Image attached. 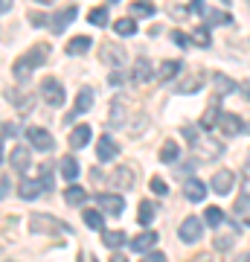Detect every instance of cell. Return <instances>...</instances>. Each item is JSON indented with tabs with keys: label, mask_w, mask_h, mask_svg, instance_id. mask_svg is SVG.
<instances>
[{
	"label": "cell",
	"mask_w": 250,
	"mask_h": 262,
	"mask_svg": "<svg viewBox=\"0 0 250 262\" xmlns=\"http://www.w3.org/2000/svg\"><path fill=\"white\" fill-rule=\"evenodd\" d=\"M47 56H50V44H35L27 56H20L18 61H15V79H18V82L29 79V73L47 61Z\"/></svg>",
	"instance_id": "obj_1"
},
{
	"label": "cell",
	"mask_w": 250,
	"mask_h": 262,
	"mask_svg": "<svg viewBox=\"0 0 250 262\" xmlns=\"http://www.w3.org/2000/svg\"><path fill=\"white\" fill-rule=\"evenodd\" d=\"M29 227L35 233H70V225H64L61 219H53V215H44V213H35L29 219Z\"/></svg>",
	"instance_id": "obj_2"
},
{
	"label": "cell",
	"mask_w": 250,
	"mask_h": 262,
	"mask_svg": "<svg viewBox=\"0 0 250 262\" xmlns=\"http://www.w3.org/2000/svg\"><path fill=\"white\" fill-rule=\"evenodd\" d=\"M41 96H44V102L50 105V108H61V105H64V99H67L61 82H58V79H53V76L41 79Z\"/></svg>",
	"instance_id": "obj_3"
},
{
	"label": "cell",
	"mask_w": 250,
	"mask_h": 262,
	"mask_svg": "<svg viewBox=\"0 0 250 262\" xmlns=\"http://www.w3.org/2000/svg\"><path fill=\"white\" fill-rule=\"evenodd\" d=\"M201 236H204V225H201V219L189 215V219L180 222V242L195 245V242H201Z\"/></svg>",
	"instance_id": "obj_4"
},
{
	"label": "cell",
	"mask_w": 250,
	"mask_h": 262,
	"mask_svg": "<svg viewBox=\"0 0 250 262\" xmlns=\"http://www.w3.org/2000/svg\"><path fill=\"white\" fill-rule=\"evenodd\" d=\"M27 140H29V146L32 149H38V151H53V137H50V131L47 128H38V125H32V128H27Z\"/></svg>",
	"instance_id": "obj_5"
},
{
	"label": "cell",
	"mask_w": 250,
	"mask_h": 262,
	"mask_svg": "<svg viewBox=\"0 0 250 262\" xmlns=\"http://www.w3.org/2000/svg\"><path fill=\"white\" fill-rule=\"evenodd\" d=\"M76 12H79L76 6H64V9H58L56 15L50 18V29H53L56 35H61V32L70 27V20H76Z\"/></svg>",
	"instance_id": "obj_6"
},
{
	"label": "cell",
	"mask_w": 250,
	"mask_h": 262,
	"mask_svg": "<svg viewBox=\"0 0 250 262\" xmlns=\"http://www.w3.org/2000/svg\"><path fill=\"white\" fill-rule=\"evenodd\" d=\"M99 56H102V61L108 67H122L125 64V50H122L120 44H108V41H105L102 50H99Z\"/></svg>",
	"instance_id": "obj_7"
},
{
	"label": "cell",
	"mask_w": 250,
	"mask_h": 262,
	"mask_svg": "<svg viewBox=\"0 0 250 262\" xmlns=\"http://www.w3.org/2000/svg\"><path fill=\"white\" fill-rule=\"evenodd\" d=\"M218 128H221V134L224 137H236L241 128H244V122L236 117V114H230V111H221V117H218Z\"/></svg>",
	"instance_id": "obj_8"
},
{
	"label": "cell",
	"mask_w": 250,
	"mask_h": 262,
	"mask_svg": "<svg viewBox=\"0 0 250 262\" xmlns=\"http://www.w3.org/2000/svg\"><path fill=\"white\" fill-rule=\"evenodd\" d=\"M96 204L102 207L108 215H122V207H125V201H122V195L105 192V195H96Z\"/></svg>",
	"instance_id": "obj_9"
},
{
	"label": "cell",
	"mask_w": 250,
	"mask_h": 262,
	"mask_svg": "<svg viewBox=\"0 0 250 262\" xmlns=\"http://www.w3.org/2000/svg\"><path fill=\"white\" fill-rule=\"evenodd\" d=\"M233 184H236V175H233L230 169H218L213 175V189L218 192V195H227L233 189Z\"/></svg>",
	"instance_id": "obj_10"
},
{
	"label": "cell",
	"mask_w": 250,
	"mask_h": 262,
	"mask_svg": "<svg viewBox=\"0 0 250 262\" xmlns=\"http://www.w3.org/2000/svg\"><path fill=\"white\" fill-rule=\"evenodd\" d=\"M154 242H157V233L154 230H146V233H140L131 239V251L134 253H148L151 248H154Z\"/></svg>",
	"instance_id": "obj_11"
},
{
	"label": "cell",
	"mask_w": 250,
	"mask_h": 262,
	"mask_svg": "<svg viewBox=\"0 0 250 262\" xmlns=\"http://www.w3.org/2000/svg\"><path fill=\"white\" fill-rule=\"evenodd\" d=\"M154 76V67H151V61L148 58H137V64H134V70H131V82L134 84H143L148 82Z\"/></svg>",
	"instance_id": "obj_12"
},
{
	"label": "cell",
	"mask_w": 250,
	"mask_h": 262,
	"mask_svg": "<svg viewBox=\"0 0 250 262\" xmlns=\"http://www.w3.org/2000/svg\"><path fill=\"white\" fill-rule=\"evenodd\" d=\"M120 155V146L113 143V137H99L96 140V158L99 160H113Z\"/></svg>",
	"instance_id": "obj_13"
},
{
	"label": "cell",
	"mask_w": 250,
	"mask_h": 262,
	"mask_svg": "<svg viewBox=\"0 0 250 262\" xmlns=\"http://www.w3.org/2000/svg\"><path fill=\"white\" fill-rule=\"evenodd\" d=\"M9 160H12V166L18 169V172H27V169L32 166V155H29L27 146H15L12 155H9Z\"/></svg>",
	"instance_id": "obj_14"
},
{
	"label": "cell",
	"mask_w": 250,
	"mask_h": 262,
	"mask_svg": "<svg viewBox=\"0 0 250 262\" xmlns=\"http://www.w3.org/2000/svg\"><path fill=\"white\" fill-rule=\"evenodd\" d=\"M184 195L189 198V201H195V204L204 201L207 198V184L204 181H198V178H189L186 181V187H184Z\"/></svg>",
	"instance_id": "obj_15"
},
{
	"label": "cell",
	"mask_w": 250,
	"mask_h": 262,
	"mask_svg": "<svg viewBox=\"0 0 250 262\" xmlns=\"http://www.w3.org/2000/svg\"><path fill=\"white\" fill-rule=\"evenodd\" d=\"M90 105H93V91H90V88H82V91H79V99H76V105H73V117L87 114V111H90ZM73 117H67V122L73 120Z\"/></svg>",
	"instance_id": "obj_16"
},
{
	"label": "cell",
	"mask_w": 250,
	"mask_h": 262,
	"mask_svg": "<svg viewBox=\"0 0 250 262\" xmlns=\"http://www.w3.org/2000/svg\"><path fill=\"white\" fill-rule=\"evenodd\" d=\"M41 192H44V187H41V181H35V178H24L20 187H18V195L24 198V201H32V198H38Z\"/></svg>",
	"instance_id": "obj_17"
},
{
	"label": "cell",
	"mask_w": 250,
	"mask_h": 262,
	"mask_svg": "<svg viewBox=\"0 0 250 262\" xmlns=\"http://www.w3.org/2000/svg\"><path fill=\"white\" fill-rule=\"evenodd\" d=\"M213 88H215V96H227V94H233V91H239L236 82L224 73H213Z\"/></svg>",
	"instance_id": "obj_18"
},
{
	"label": "cell",
	"mask_w": 250,
	"mask_h": 262,
	"mask_svg": "<svg viewBox=\"0 0 250 262\" xmlns=\"http://www.w3.org/2000/svg\"><path fill=\"white\" fill-rule=\"evenodd\" d=\"M67 140H70V149H84L90 143V125H76Z\"/></svg>",
	"instance_id": "obj_19"
},
{
	"label": "cell",
	"mask_w": 250,
	"mask_h": 262,
	"mask_svg": "<svg viewBox=\"0 0 250 262\" xmlns=\"http://www.w3.org/2000/svg\"><path fill=\"white\" fill-rule=\"evenodd\" d=\"M236 239H239V227H233V230H227V233L215 236L213 248H215V251H230L233 245H236Z\"/></svg>",
	"instance_id": "obj_20"
},
{
	"label": "cell",
	"mask_w": 250,
	"mask_h": 262,
	"mask_svg": "<svg viewBox=\"0 0 250 262\" xmlns=\"http://www.w3.org/2000/svg\"><path fill=\"white\" fill-rule=\"evenodd\" d=\"M111 181L117 184V187H122V189H131V187H134V172H131L128 166H120L111 175Z\"/></svg>",
	"instance_id": "obj_21"
},
{
	"label": "cell",
	"mask_w": 250,
	"mask_h": 262,
	"mask_svg": "<svg viewBox=\"0 0 250 262\" xmlns=\"http://www.w3.org/2000/svg\"><path fill=\"white\" fill-rule=\"evenodd\" d=\"M180 61H177V58H169V61H163V64L157 67V76L160 79H163V82H169V79H175L177 73H180Z\"/></svg>",
	"instance_id": "obj_22"
},
{
	"label": "cell",
	"mask_w": 250,
	"mask_h": 262,
	"mask_svg": "<svg viewBox=\"0 0 250 262\" xmlns=\"http://www.w3.org/2000/svg\"><path fill=\"white\" fill-rule=\"evenodd\" d=\"M90 38L87 35H79V38H73V41H70V44H67V56H84V53H87V50H90Z\"/></svg>",
	"instance_id": "obj_23"
},
{
	"label": "cell",
	"mask_w": 250,
	"mask_h": 262,
	"mask_svg": "<svg viewBox=\"0 0 250 262\" xmlns=\"http://www.w3.org/2000/svg\"><path fill=\"white\" fill-rule=\"evenodd\" d=\"M154 215H157V204H154V201H143V204H140V210H137V222L140 225H151Z\"/></svg>",
	"instance_id": "obj_24"
},
{
	"label": "cell",
	"mask_w": 250,
	"mask_h": 262,
	"mask_svg": "<svg viewBox=\"0 0 250 262\" xmlns=\"http://www.w3.org/2000/svg\"><path fill=\"white\" fill-rule=\"evenodd\" d=\"M79 172H82V169H79L76 158H70V155L61 158V175H64V181H76V178H79Z\"/></svg>",
	"instance_id": "obj_25"
},
{
	"label": "cell",
	"mask_w": 250,
	"mask_h": 262,
	"mask_svg": "<svg viewBox=\"0 0 250 262\" xmlns=\"http://www.w3.org/2000/svg\"><path fill=\"white\" fill-rule=\"evenodd\" d=\"M102 242L108 245V248H122L128 239H125L122 230H102Z\"/></svg>",
	"instance_id": "obj_26"
},
{
	"label": "cell",
	"mask_w": 250,
	"mask_h": 262,
	"mask_svg": "<svg viewBox=\"0 0 250 262\" xmlns=\"http://www.w3.org/2000/svg\"><path fill=\"white\" fill-rule=\"evenodd\" d=\"M131 15H134V18H151V15H154V6H151L148 0H134V3H131Z\"/></svg>",
	"instance_id": "obj_27"
},
{
	"label": "cell",
	"mask_w": 250,
	"mask_h": 262,
	"mask_svg": "<svg viewBox=\"0 0 250 262\" xmlns=\"http://www.w3.org/2000/svg\"><path fill=\"white\" fill-rule=\"evenodd\" d=\"M84 225L90 230H105V219L99 210H84Z\"/></svg>",
	"instance_id": "obj_28"
},
{
	"label": "cell",
	"mask_w": 250,
	"mask_h": 262,
	"mask_svg": "<svg viewBox=\"0 0 250 262\" xmlns=\"http://www.w3.org/2000/svg\"><path fill=\"white\" fill-rule=\"evenodd\" d=\"M177 155H180V149H177L175 140H166V143H163V149H160V160H163V163H175Z\"/></svg>",
	"instance_id": "obj_29"
},
{
	"label": "cell",
	"mask_w": 250,
	"mask_h": 262,
	"mask_svg": "<svg viewBox=\"0 0 250 262\" xmlns=\"http://www.w3.org/2000/svg\"><path fill=\"white\" fill-rule=\"evenodd\" d=\"M201 84H204V73H195L192 79H186V82L177 88V94H198Z\"/></svg>",
	"instance_id": "obj_30"
},
{
	"label": "cell",
	"mask_w": 250,
	"mask_h": 262,
	"mask_svg": "<svg viewBox=\"0 0 250 262\" xmlns=\"http://www.w3.org/2000/svg\"><path fill=\"white\" fill-rule=\"evenodd\" d=\"M84 198H87V195H84V189H82V187H70V189L64 192V201H67L70 207H82V204H84Z\"/></svg>",
	"instance_id": "obj_31"
},
{
	"label": "cell",
	"mask_w": 250,
	"mask_h": 262,
	"mask_svg": "<svg viewBox=\"0 0 250 262\" xmlns=\"http://www.w3.org/2000/svg\"><path fill=\"white\" fill-rule=\"evenodd\" d=\"M113 32L128 38V35H134V32H137V24H134L131 18H122V20H117V24H113Z\"/></svg>",
	"instance_id": "obj_32"
},
{
	"label": "cell",
	"mask_w": 250,
	"mask_h": 262,
	"mask_svg": "<svg viewBox=\"0 0 250 262\" xmlns=\"http://www.w3.org/2000/svg\"><path fill=\"white\" fill-rule=\"evenodd\" d=\"M204 222H207V225H210V227L215 230V227H218V225L224 222V213L218 210V207H207V213H204Z\"/></svg>",
	"instance_id": "obj_33"
},
{
	"label": "cell",
	"mask_w": 250,
	"mask_h": 262,
	"mask_svg": "<svg viewBox=\"0 0 250 262\" xmlns=\"http://www.w3.org/2000/svg\"><path fill=\"white\" fill-rule=\"evenodd\" d=\"M87 20H90L93 27H105V24H108V9H105V6H96V9H90Z\"/></svg>",
	"instance_id": "obj_34"
},
{
	"label": "cell",
	"mask_w": 250,
	"mask_h": 262,
	"mask_svg": "<svg viewBox=\"0 0 250 262\" xmlns=\"http://www.w3.org/2000/svg\"><path fill=\"white\" fill-rule=\"evenodd\" d=\"M218 117H221V111H218V108H210V111L201 117V125H204V128H213V125H218Z\"/></svg>",
	"instance_id": "obj_35"
},
{
	"label": "cell",
	"mask_w": 250,
	"mask_h": 262,
	"mask_svg": "<svg viewBox=\"0 0 250 262\" xmlns=\"http://www.w3.org/2000/svg\"><path fill=\"white\" fill-rule=\"evenodd\" d=\"M207 24H210V27H224V24H230V15H227V12H210V15H207Z\"/></svg>",
	"instance_id": "obj_36"
},
{
	"label": "cell",
	"mask_w": 250,
	"mask_h": 262,
	"mask_svg": "<svg viewBox=\"0 0 250 262\" xmlns=\"http://www.w3.org/2000/svg\"><path fill=\"white\" fill-rule=\"evenodd\" d=\"M192 41L198 44V47H210V32H207V27H198L192 32Z\"/></svg>",
	"instance_id": "obj_37"
},
{
	"label": "cell",
	"mask_w": 250,
	"mask_h": 262,
	"mask_svg": "<svg viewBox=\"0 0 250 262\" xmlns=\"http://www.w3.org/2000/svg\"><path fill=\"white\" fill-rule=\"evenodd\" d=\"M111 111H113V117H111V122H113V125H117V122H122V120H125V105H122L120 99H113Z\"/></svg>",
	"instance_id": "obj_38"
},
{
	"label": "cell",
	"mask_w": 250,
	"mask_h": 262,
	"mask_svg": "<svg viewBox=\"0 0 250 262\" xmlns=\"http://www.w3.org/2000/svg\"><path fill=\"white\" fill-rule=\"evenodd\" d=\"M236 213H241V215L250 213V195H247V192H241V195H239V201H236Z\"/></svg>",
	"instance_id": "obj_39"
},
{
	"label": "cell",
	"mask_w": 250,
	"mask_h": 262,
	"mask_svg": "<svg viewBox=\"0 0 250 262\" xmlns=\"http://www.w3.org/2000/svg\"><path fill=\"white\" fill-rule=\"evenodd\" d=\"M41 187L44 189H53V172H50V166H41Z\"/></svg>",
	"instance_id": "obj_40"
},
{
	"label": "cell",
	"mask_w": 250,
	"mask_h": 262,
	"mask_svg": "<svg viewBox=\"0 0 250 262\" xmlns=\"http://www.w3.org/2000/svg\"><path fill=\"white\" fill-rule=\"evenodd\" d=\"M151 192H154V195H166L169 184H163V178H151Z\"/></svg>",
	"instance_id": "obj_41"
},
{
	"label": "cell",
	"mask_w": 250,
	"mask_h": 262,
	"mask_svg": "<svg viewBox=\"0 0 250 262\" xmlns=\"http://www.w3.org/2000/svg\"><path fill=\"white\" fill-rule=\"evenodd\" d=\"M172 41H175L177 47H189V35H186V32H180V29H175V32H172Z\"/></svg>",
	"instance_id": "obj_42"
},
{
	"label": "cell",
	"mask_w": 250,
	"mask_h": 262,
	"mask_svg": "<svg viewBox=\"0 0 250 262\" xmlns=\"http://www.w3.org/2000/svg\"><path fill=\"white\" fill-rule=\"evenodd\" d=\"M143 262H166V253H157V251L143 253Z\"/></svg>",
	"instance_id": "obj_43"
},
{
	"label": "cell",
	"mask_w": 250,
	"mask_h": 262,
	"mask_svg": "<svg viewBox=\"0 0 250 262\" xmlns=\"http://www.w3.org/2000/svg\"><path fill=\"white\" fill-rule=\"evenodd\" d=\"M189 9H192L195 15H201V12H204V0H192V6H189Z\"/></svg>",
	"instance_id": "obj_44"
},
{
	"label": "cell",
	"mask_w": 250,
	"mask_h": 262,
	"mask_svg": "<svg viewBox=\"0 0 250 262\" xmlns=\"http://www.w3.org/2000/svg\"><path fill=\"white\" fill-rule=\"evenodd\" d=\"M6 192H9V181L0 178V198H6Z\"/></svg>",
	"instance_id": "obj_45"
},
{
	"label": "cell",
	"mask_w": 250,
	"mask_h": 262,
	"mask_svg": "<svg viewBox=\"0 0 250 262\" xmlns=\"http://www.w3.org/2000/svg\"><path fill=\"white\" fill-rule=\"evenodd\" d=\"M44 15H32V27H44Z\"/></svg>",
	"instance_id": "obj_46"
},
{
	"label": "cell",
	"mask_w": 250,
	"mask_h": 262,
	"mask_svg": "<svg viewBox=\"0 0 250 262\" xmlns=\"http://www.w3.org/2000/svg\"><path fill=\"white\" fill-rule=\"evenodd\" d=\"M111 262H128V256H122V253H113Z\"/></svg>",
	"instance_id": "obj_47"
},
{
	"label": "cell",
	"mask_w": 250,
	"mask_h": 262,
	"mask_svg": "<svg viewBox=\"0 0 250 262\" xmlns=\"http://www.w3.org/2000/svg\"><path fill=\"white\" fill-rule=\"evenodd\" d=\"M241 91H244V96H247V99H250V79H247V82H244V84H241Z\"/></svg>",
	"instance_id": "obj_48"
},
{
	"label": "cell",
	"mask_w": 250,
	"mask_h": 262,
	"mask_svg": "<svg viewBox=\"0 0 250 262\" xmlns=\"http://www.w3.org/2000/svg\"><path fill=\"white\" fill-rule=\"evenodd\" d=\"M239 262H250V251H247V253H241V259H239Z\"/></svg>",
	"instance_id": "obj_49"
},
{
	"label": "cell",
	"mask_w": 250,
	"mask_h": 262,
	"mask_svg": "<svg viewBox=\"0 0 250 262\" xmlns=\"http://www.w3.org/2000/svg\"><path fill=\"white\" fill-rule=\"evenodd\" d=\"M79 262H87V256H79Z\"/></svg>",
	"instance_id": "obj_50"
},
{
	"label": "cell",
	"mask_w": 250,
	"mask_h": 262,
	"mask_svg": "<svg viewBox=\"0 0 250 262\" xmlns=\"http://www.w3.org/2000/svg\"><path fill=\"white\" fill-rule=\"evenodd\" d=\"M247 160H250V155H247ZM247 166H250V163H247Z\"/></svg>",
	"instance_id": "obj_51"
},
{
	"label": "cell",
	"mask_w": 250,
	"mask_h": 262,
	"mask_svg": "<svg viewBox=\"0 0 250 262\" xmlns=\"http://www.w3.org/2000/svg\"><path fill=\"white\" fill-rule=\"evenodd\" d=\"M0 160H3V155H0Z\"/></svg>",
	"instance_id": "obj_52"
},
{
	"label": "cell",
	"mask_w": 250,
	"mask_h": 262,
	"mask_svg": "<svg viewBox=\"0 0 250 262\" xmlns=\"http://www.w3.org/2000/svg\"><path fill=\"white\" fill-rule=\"evenodd\" d=\"M90 262H96V259H90Z\"/></svg>",
	"instance_id": "obj_53"
},
{
	"label": "cell",
	"mask_w": 250,
	"mask_h": 262,
	"mask_svg": "<svg viewBox=\"0 0 250 262\" xmlns=\"http://www.w3.org/2000/svg\"><path fill=\"white\" fill-rule=\"evenodd\" d=\"M113 3H117V0H113Z\"/></svg>",
	"instance_id": "obj_54"
}]
</instances>
